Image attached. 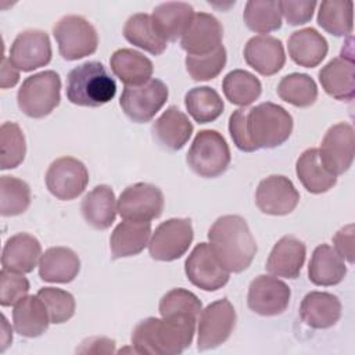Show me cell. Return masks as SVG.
Instances as JSON below:
<instances>
[{
    "mask_svg": "<svg viewBox=\"0 0 355 355\" xmlns=\"http://www.w3.org/2000/svg\"><path fill=\"white\" fill-rule=\"evenodd\" d=\"M293 125L288 111L266 101L250 110H236L229 118V133L239 150L252 153L282 146L288 140Z\"/></svg>",
    "mask_w": 355,
    "mask_h": 355,
    "instance_id": "obj_1",
    "label": "cell"
},
{
    "mask_svg": "<svg viewBox=\"0 0 355 355\" xmlns=\"http://www.w3.org/2000/svg\"><path fill=\"white\" fill-rule=\"evenodd\" d=\"M196 322L191 316L146 318L132 331V347L136 354H182L194 338Z\"/></svg>",
    "mask_w": 355,
    "mask_h": 355,
    "instance_id": "obj_2",
    "label": "cell"
},
{
    "mask_svg": "<svg viewBox=\"0 0 355 355\" xmlns=\"http://www.w3.org/2000/svg\"><path fill=\"white\" fill-rule=\"evenodd\" d=\"M208 240L216 259L229 273L245 270L257 254L255 239L240 215L218 218L208 230Z\"/></svg>",
    "mask_w": 355,
    "mask_h": 355,
    "instance_id": "obj_3",
    "label": "cell"
},
{
    "mask_svg": "<svg viewBox=\"0 0 355 355\" xmlns=\"http://www.w3.org/2000/svg\"><path fill=\"white\" fill-rule=\"evenodd\" d=\"M116 93L115 79L98 61H86L72 68L67 76V98L82 107H101Z\"/></svg>",
    "mask_w": 355,
    "mask_h": 355,
    "instance_id": "obj_4",
    "label": "cell"
},
{
    "mask_svg": "<svg viewBox=\"0 0 355 355\" xmlns=\"http://www.w3.org/2000/svg\"><path fill=\"white\" fill-rule=\"evenodd\" d=\"M232 159L225 137L212 129L200 130L186 155L190 169L201 178H218L226 172Z\"/></svg>",
    "mask_w": 355,
    "mask_h": 355,
    "instance_id": "obj_5",
    "label": "cell"
},
{
    "mask_svg": "<svg viewBox=\"0 0 355 355\" xmlns=\"http://www.w3.org/2000/svg\"><path fill=\"white\" fill-rule=\"evenodd\" d=\"M61 100V79L55 71H43L28 76L18 93L19 110L31 118L49 115Z\"/></svg>",
    "mask_w": 355,
    "mask_h": 355,
    "instance_id": "obj_6",
    "label": "cell"
},
{
    "mask_svg": "<svg viewBox=\"0 0 355 355\" xmlns=\"http://www.w3.org/2000/svg\"><path fill=\"white\" fill-rule=\"evenodd\" d=\"M61 57L67 61L93 54L98 46L96 28L80 15H65L53 28Z\"/></svg>",
    "mask_w": 355,
    "mask_h": 355,
    "instance_id": "obj_7",
    "label": "cell"
},
{
    "mask_svg": "<svg viewBox=\"0 0 355 355\" xmlns=\"http://www.w3.org/2000/svg\"><path fill=\"white\" fill-rule=\"evenodd\" d=\"M166 85L155 78L140 86H125L119 105L125 115L136 122L144 123L151 121L168 100Z\"/></svg>",
    "mask_w": 355,
    "mask_h": 355,
    "instance_id": "obj_8",
    "label": "cell"
},
{
    "mask_svg": "<svg viewBox=\"0 0 355 355\" xmlns=\"http://www.w3.org/2000/svg\"><path fill=\"white\" fill-rule=\"evenodd\" d=\"M194 237L191 220L187 218H171L159 223L148 241V252L153 259L171 262L186 254Z\"/></svg>",
    "mask_w": 355,
    "mask_h": 355,
    "instance_id": "obj_9",
    "label": "cell"
},
{
    "mask_svg": "<svg viewBox=\"0 0 355 355\" xmlns=\"http://www.w3.org/2000/svg\"><path fill=\"white\" fill-rule=\"evenodd\" d=\"M236 319V311L227 298L207 305L198 319L197 349H214L223 344L233 333Z\"/></svg>",
    "mask_w": 355,
    "mask_h": 355,
    "instance_id": "obj_10",
    "label": "cell"
},
{
    "mask_svg": "<svg viewBox=\"0 0 355 355\" xmlns=\"http://www.w3.org/2000/svg\"><path fill=\"white\" fill-rule=\"evenodd\" d=\"M164 194L151 183H135L128 186L116 201L121 218L136 222H150L161 216L164 211Z\"/></svg>",
    "mask_w": 355,
    "mask_h": 355,
    "instance_id": "obj_11",
    "label": "cell"
},
{
    "mask_svg": "<svg viewBox=\"0 0 355 355\" xmlns=\"http://www.w3.org/2000/svg\"><path fill=\"white\" fill-rule=\"evenodd\" d=\"M44 179L49 191L55 198L69 201L85 191L89 172L82 161L73 157H61L50 164Z\"/></svg>",
    "mask_w": 355,
    "mask_h": 355,
    "instance_id": "obj_12",
    "label": "cell"
},
{
    "mask_svg": "<svg viewBox=\"0 0 355 355\" xmlns=\"http://www.w3.org/2000/svg\"><path fill=\"white\" fill-rule=\"evenodd\" d=\"M319 157L322 164L333 175L345 173L354 161L355 135L352 125L338 122L327 129L320 143Z\"/></svg>",
    "mask_w": 355,
    "mask_h": 355,
    "instance_id": "obj_13",
    "label": "cell"
},
{
    "mask_svg": "<svg viewBox=\"0 0 355 355\" xmlns=\"http://www.w3.org/2000/svg\"><path fill=\"white\" fill-rule=\"evenodd\" d=\"M189 282L204 290L216 291L229 282V272L219 263L208 243L197 244L184 262Z\"/></svg>",
    "mask_w": 355,
    "mask_h": 355,
    "instance_id": "obj_14",
    "label": "cell"
},
{
    "mask_svg": "<svg viewBox=\"0 0 355 355\" xmlns=\"http://www.w3.org/2000/svg\"><path fill=\"white\" fill-rule=\"evenodd\" d=\"M291 290L277 277L259 275L248 287V308L261 316H276L283 313L290 304Z\"/></svg>",
    "mask_w": 355,
    "mask_h": 355,
    "instance_id": "obj_15",
    "label": "cell"
},
{
    "mask_svg": "<svg viewBox=\"0 0 355 355\" xmlns=\"http://www.w3.org/2000/svg\"><path fill=\"white\" fill-rule=\"evenodd\" d=\"M298 202V190L283 175H270L262 179L255 191V204L266 215H287L295 209Z\"/></svg>",
    "mask_w": 355,
    "mask_h": 355,
    "instance_id": "obj_16",
    "label": "cell"
},
{
    "mask_svg": "<svg viewBox=\"0 0 355 355\" xmlns=\"http://www.w3.org/2000/svg\"><path fill=\"white\" fill-rule=\"evenodd\" d=\"M51 43L46 32L39 29H28L17 35L14 39L8 60L24 72H31L44 67L51 60Z\"/></svg>",
    "mask_w": 355,
    "mask_h": 355,
    "instance_id": "obj_17",
    "label": "cell"
},
{
    "mask_svg": "<svg viewBox=\"0 0 355 355\" xmlns=\"http://www.w3.org/2000/svg\"><path fill=\"white\" fill-rule=\"evenodd\" d=\"M222 37L223 28L218 18L208 12H197L180 37V46L189 55H202L222 46Z\"/></svg>",
    "mask_w": 355,
    "mask_h": 355,
    "instance_id": "obj_18",
    "label": "cell"
},
{
    "mask_svg": "<svg viewBox=\"0 0 355 355\" xmlns=\"http://www.w3.org/2000/svg\"><path fill=\"white\" fill-rule=\"evenodd\" d=\"M244 60L258 73L272 76L284 67V47L282 42L273 36L258 35L247 42Z\"/></svg>",
    "mask_w": 355,
    "mask_h": 355,
    "instance_id": "obj_19",
    "label": "cell"
},
{
    "mask_svg": "<svg viewBox=\"0 0 355 355\" xmlns=\"http://www.w3.org/2000/svg\"><path fill=\"white\" fill-rule=\"evenodd\" d=\"M306 257L305 244L294 236H283L272 248L265 269L277 277L297 279Z\"/></svg>",
    "mask_w": 355,
    "mask_h": 355,
    "instance_id": "obj_20",
    "label": "cell"
},
{
    "mask_svg": "<svg viewBox=\"0 0 355 355\" xmlns=\"http://www.w3.org/2000/svg\"><path fill=\"white\" fill-rule=\"evenodd\" d=\"M157 143L169 151H178L184 147L193 133V123L178 107H168L162 115L155 119L151 128Z\"/></svg>",
    "mask_w": 355,
    "mask_h": 355,
    "instance_id": "obj_21",
    "label": "cell"
},
{
    "mask_svg": "<svg viewBox=\"0 0 355 355\" xmlns=\"http://www.w3.org/2000/svg\"><path fill=\"white\" fill-rule=\"evenodd\" d=\"M319 82L324 92L340 101L355 97V65L349 57H336L319 71Z\"/></svg>",
    "mask_w": 355,
    "mask_h": 355,
    "instance_id": "obj_22",
    "label": "cell"
},
{
    "mask_svg": "<svg viewBox=\"0 0 355 355\" xmlns=\"http://www.w3.org/2000/svg\"><path fill=\"white\" fill-rule=\"evenodd\" d=\"M42 257V245L39 240L29 233H17L11 236L1 252L3 269L29 273L37 265Z\"/></svg>",
    "mask_w": 355,
    "mask_h": 355,
    "instance_id": "obj_23",
    "label": "cell"
},
{
    "mask_svg": "<svg viewBox=\"0 0 355 355\" xmlns=\"http://www.w3.org/2000/svg\"><path fill=\"white\" fill-rule=\"evenodd\" d=\"M341 316L340 300L324 291L308 293L300 305L301 320L312 329H329Z\"/></svg>",
    "mask_w": 355,
    "mask_h": 355,
    "instance_id": "obj_24",
    "label": "cell"
},
{
    "mask_svg": "<svg viewBox=\"0 0 355 355\" xmlns=\"http://www.w3.org/2000/svg\"><path fill=\"white\" fill-rule=\"evenodd\" d=\"M80 270L78 254L68 247H50L39 261V276L47 283H69Z\"/></svg>",
    "mask_w": 355,
    "mask_h": 355,
    "instance_id": "obj_25",
    "label": "cell"
},
{
    "mask_svg": "<svg viewBox=\"0 0 355 355\" xmlns=\"http://www.w3.org/2000/svg\"><path fill=\"white\" fill-rule=\"evenodd\" d=\"M290 58L300 67H318L329 51L327 40L313 28H304L291 33L287 42Z\"/></svg>",
    "mask_w": 355,
    "mask_h": 355,
    "instance_id": "obj_26",
    "label": "cell"
},
{
    "mask_svg": "<svg viewBox=\"0 0 355 355\" xmlns=\"http://www.w3.org/2000/svg\"><path fill=\"white\" fill-rule=\"evenodd\" d=\"M194 17V10L189 3L166 1L158 4L151 14L157 32L166 42H176L183 36Z\"/></svg>",
    "mask_w": 355,
    "mask_h": 355,
    "instance_id": "obj_27",
    "label": "cell"
},
{
    "mask_svg": "<svg viewBox=\"0 0 355 355\" xmlns=\"http://www.w3.org/2000/svg\"><path fill=\"white\" fill-rule=\"evenodd\" d=\"M151 222L123 220L115 226L110 237V248L114 259L140 254L150 241Z\"/></svg>",
    "mask_w": 355,
    "mask_h": 355,
    "instance_id": "obj_28",
    "label": "cell"
},
{
    "mask_svg": "<svg viewBox=\"0 0 355 355\" xmlns=\"http://www.w3.org/2000/svg\"><path fill=\"white\" fill-rule=\"evenodd\" d=\"M50 323L49 311L37 294L26 295L14 305L12 324L19 336L28 338L39 337Z\"/></svg>",
    "mask_w": 355,
    "mask_h": 355,
    "instance_id": "obj_29",
    "label": "cell"
},
{
    "mask_svg": "<svg viewBox=\"0 0 355 355\" xmlns=\"http://www.w3.org/2000/svg\"><path fill=\"white\" fill-rule=\"evenodd\" d=\"M111 71L125 86H140L151 79L154 65L140 51L119 49L110 58Z\"/></svg>",
    "mask_w": 355,
    "mask_h": 355,
    "instance_id": "obj_30",
    "label": "cell"
},
{
    "mask_svg": "<svg viewBox=\"0 0 355 355\" xmlns=\"http://www.w3.org/2000/svg\"><path fill=\"white\" fill-rule=\"evenodd\" d=\"M85 220L97 230L108 229L116 216V198L112 189L107 184H98L92 189L80 204Z\"/></svg>",
    "mask_w": 355,
    "mask_h": 355,
    "instance_id": "obj_31",
    "label": "cell"
},
{
    "mask_svg": "<svg viewBox=\"0 0 355 355\" xmlns=\"http://www.w3.org/2000/svg\"><path fill=\"white\" fill-rule=\"evenodd\" d=\"M347 275L344 259L329 244L315 248L308 266V277L316 286H336Z\"/></svg>",
    "mask_w": 355,
    "mask_h": 355,
    "instance_id": "obj_32",
    "label": "cell"
},
{
    "mask_svg": "<svg viewBox=\"0 0 355 355\" xmlns=\"http://www.w3.org/2000/svg\"><path fill=\"white\" fill-rule=\"evenodd\" d=\"M295 173L306 191L312 194L326 193L337 183V176L322 164L318 148H308L298 157Z\"/></svg>",
    "mask_w": 355,
    "mask_h": 355,
    "instance_id": "obj_33",
    "label": "cell"
},
{
    "mask_svg": "<svg viewBox=\"0 0 355 355\" xmlns=\"http://www.w3.org/2000/svg\"><path fill=\"white\" fill-rule=\"evenodd\" d=\"M123 36L133 46L154 55L162 54L168 46V42L157 32L151 15L146 12L133 14L128 18L123 26Z\"/></svg>",
    "mask_w": 355,
    "mask_h": 355,
    "instance_id": "obj_34",
    "label": "cell"
},
{
    "mask_svg": "<svg viewBox=\"0 0 355 355\" xmlns=\"http://www.w3.org/2000/svg\"><path fill=\"white\" fill-rule=\"evenodd\" d=\"M184 105L197 123L214 122L225 110L219 93L209 86L190 89L184 96Z\"/></svg>",
    "mask_w": 355,
    "mask_h": 355,
    "instance_id": "obj_35",
    "label": "cell"
},
{
    "mask_svg": "<svg viewBox=\"0 0 355 355\" xmlns=\"http://www.w3.org/2000/svg\"><path fill=\"white\" fill-rule=\"evenodd\" d=\"M222 90L232 104L247 107L261 96L262 85L254 73L244 69H233L223 78Z\"/></svg>",
    "mask_w": 355,
    "mask_h": 355,
    "instance_id": "obj_36",
    "label": "cell"
},
{
    "mask_svg": "<svg viewBox=\"0 0 355 355\" xmlns=\"http://www.w3.org/2000/svg\"><path fill=\"white\" fill-rule=\"evenodd\" d=\"M277 96L300 108L311 107L318 98V86L306 73H288L283 76L277 85Z\"/></svg>",
    "mask_w": 355,
    "mask_h": 355,
    "instance_id": "obj_37",
    "label": "cell"
},
{
    "mask_svg": "<svg viewBox=\"0 0 355 355\" xmlns=\"http://www.w3.org/2000/svg\"><path fill=\"white\" fill-rule=\"evenodd\" d=\"M352 1H322L318 11V25L333 36H347L352 32Z\"/></svg>",
    "mask_w": 355,
    "mask_h": 355,
    "instance_id": "obj_38",
    "label": "cell"
},
{
    "mask_svg": "<svg viewBox=\"0 0 355 355\" xmlns=\"http://www.w3.org/2000/svg\"><path fill=\"white\" fill-rule=\"evenodd\" d=\"M243 19L248 29L257 33H269L280 29L282 12L279 1L250 0L245 4Z\"/></svg>",
    "mask_w": 355,
    "mask_h": 355,
    "instance_id": "obj_39",
    "label": "cell"
},
{
    "mask_svg": "<svg viewBox=\"0 0 355 355\" xmlns=\"http://www.w3.org/2000/svg\"><path fill=\"white\" fill-rule=\"evenodd\" d=\"M31 205V187L26 182L3 175L0 178V214L15 216L24 214Z\"/></svg>",
    "mask_w": 355,
    "mask_h": 355,
    "instance_id": "obj_40",
    "label": "cell"
},
{
    "mask_svg": "<svg viewBox=\"0 0 355 355\" xmlns=\"http://www.w3.org/2000/svg\"><path fill=\"white\" fill-rule=\"evenodd\" d=\"M0 168L1 169H14L25 158L26 143L25 136L15 122H4L0 128Z\"/></svg>",
    "mask_w": 355,
    "mask_h": 355,
    "instance_id": "obj_41",
    "label": "cell"
},
{
    "mask_svg": "<svg viewBox=\"0 0 355 355\" xmlns=\"http://www.w3.org/2000/svg\"><path fill=\"white\" fill-rule=\"evenodd\" d=\"M159 313L162 318L191 316L198 318L202 304L198 297L186 288H172L159 301Z\"/></svg>",
    "mask_w": 355,
    "mask_h": 355,
    "instance_id": "obj_42",
    "label": "cell"
},
{
    "mask_svg": "<svg viewBox=\"0 0 355 355\" xmlns=\"http://www.w3.org/2000/svg\"><path fill=\"white\" fill-rule=\"evenodd\" d=\"M226 49L219 46L216 50L202 55H189L184 60L186 71L194 80H209L216 78L226 65Z\"/></svg>",
    "mask_w": 355,
    "mask_h": 355,
    "instance_id": "obj_43",
    "label": "cell"
},
{
    "mask_svg": "<svg viewBox=\"0 0 355 355\" xmlns=\"http://www.w3.org/2000/svg\"><path fill=\"white\" fill-rule=\"evenodd\" d=\"M37 295L44 302L51 323L60 324L73 316L76 305L71 293L55 287H43L37 291Z\"/></svg>",
    "mask_w": 355,
    "mask_h": 355,
    "instance_id": "obj_44",
    "label": "cell"
},
{
    "mask_svg": "<svg viewBox=\"0 0 355 355\" xmlns=\"http://www.w3.org/2000/svg\"><path fill=\"white\" fill-rule=\"evenodd\" d=\"M31 286L24 273L1 269L0 272V305L11 306L28 295Z\"/></svg>",
    "mask_w": 355,
    "mask_h": 355,
    "instance_id": "obj_45",
    "label": "cell"
},
{
    "mask_svg": "<svg viewBox=\"0 0 355 355\" xmlns=\"http://www.w3.org/2000/svg\"><path fill=\"white\" fill-rule=\"evenodd\" d=\"M316 1H298V0H280L279 8L287 24L297 26L306 24L312 19Z\"/></svg>",
    "mask_w": 355,
    "mask_h": 355,
    "instance_id": "obj_46",
    "label": "cell"
},
{
    "mask_svg": "<svg viewBox=\"0 0 355 355\" xmlns=\"http://www.w3.org/2000/svg\"><path fill=\"white\" fill-rule=\"evenodd\" d=\"M354 237H355L354 223H349L341 227L333 237L334 250L343 259L348 261L349 263H354Z\"/></svg>",
    "mask_w": 355,
    "mask_h": 355,
    "instance_id": "obj_47",
    "label": "cell"
},
{
    "mask_svg": "<svg viewBox=\"0 0 355 355\" xmlns=\"http://www.w3.org/2000/svg\"><path fill=\"white\" fill-rule=\"evenodd\" d=\"M78 354H112L115 352V341L107 337H90L85 340L79 348Z\"/></svg>",
    "mask_w": 355,
    "mask_h": 355,
    "instance_id": "obj_48",
    "label": "cell"
},
{
    "mask_svg": "<svg viewBox=\"0 0 355 355\" xmlns=\"http://www.w3.org/2000/svg\"><path fill=\"white\" fill-rule=\"evenodd\" d=\"M19 80V72L18 69L11 64V61L3 55L1 58V72H0V86L1 89L12 87Z\"/></svg>",
    "mask_w": 355,
    "mask_h": 355,
    "instance_id": "obj_49",
    "label": "cell"
},
{
    "mask_svg": "<svg viewBox=\"0 0 355 355\" xmlns=\"http://www.w3.org/2000/svg\"><path fill=\"white\" fill-rule=\"evenodd\" d=\"M1 326H3V334H1V347H0V351H6V348L10 345V343L12 341V333H11V329L7 323V319L4 315H1Z\"/></svg>",
    "mask_w": 355,
    "mask_h": 355,
    "instance_id": "obj_50",
    "label": "cell"
}]
</instances>
